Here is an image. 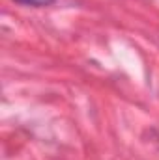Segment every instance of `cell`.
<instances>
[{"label": "cell", "instance_id": "obj_1", "mask_svg": "<svg viewBox=\"0 0 159 160\" xmlns=\"http://www.w3.org/2000/svg\"><path fill=\"white\" fill-rule=\"evenodd\" d=\"M17 4L23 6H34V8H43V6H51L54 0H15Z\"/></svg>", "mask_w": 159, "mask_h": 160}]
</instances>
